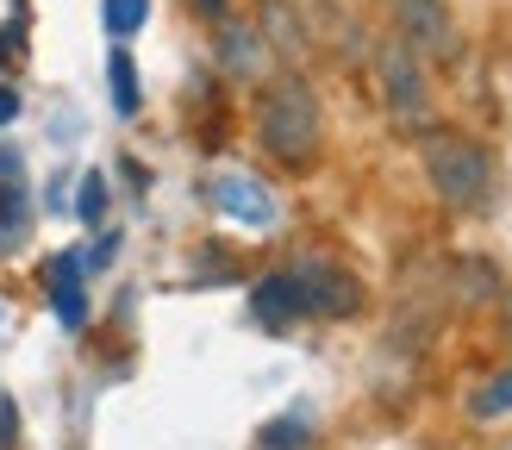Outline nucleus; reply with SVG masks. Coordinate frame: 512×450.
<instances>
[{"label": "nucleus", "mask_w": 512, "mask_h": 450, "mask_svg": "<svg viewBox=\"0 0 512 450\" xmlns=\"http://www.w3.org/2000/svg\"><path fill=\"white\" fill-rule=\"evenodd\" d=\"M419 163H425L431 194H438L450 213H488L494 207L500 169H494V157H488V144H481V138L438 125V132L419 138Z\"/></svg>", "instance_id": "f257e3e1"}, {"label": "nucleus", "mask_w": 512, "mask_h": 450, "mask_svg": "<svg viewBox=\"0 0 512 450\" xmlns=\"http://www.w3.org/2000/svg\"><path fill=\"white\" fill-rule=\"evenodd\" d=\"M256 144L269 150L281 169H313L325 150V113L319 94L300 82V75H275L256 100Z\"/></svg>", "instance_id": "f03ea898"}, {"label": "nucleus", "mask_w": 512, "mask_h": 450, "mask_svg": "<svg viewBox=\"0 0 512 450\" xmlns=\"http://www.w3.org/2000/svg\"><path fill=\"white\" fill-rule=\"evenodd\" d=\"M375 88H381V107H388L400 125H425V113H431L425 57H419V50H406L394 32L375 44Z\"/></svg>", "instance_id": "7ed1b4c3"}, {"label": "nucleus", "mask_w": 512, "mask_h": 450, "mask_svg": "<svg viewBox=\"0 0 512 450\" xmlns=\"http://www.w3.org/2000/svg\"><path fill=\"white\" fill-rule=\"evenodd\" d=\"M394 38L406 50H419L425 63H450L463 38H456V13L444 0H394Z\"/></svg>", "instance_id": "20e7f679"}, {"label": "nucleus", "mask_w": 512, "mask_h": 450, "mask_svg": "<svg viewBox=\"0 0 512 450\" xmlns=\"http://www.w3.org/2000/svg\"><path fill=\"white\" fill-rule=\"evenodd\" d=\"M288 269H294V282H300L306 319H344V313L363 307V282H356L350 269L325 263V257H300V263H288Z\"/></svg>", "instance_id": "39448f33"}, {"label": "nucleus", "mask_w": 512, "mask_h": 450, "mask_svg": "<svg viewBox=\"0 0 512 450\" xmlns=\"http://www.w3.org/2000/svg\"><path fill=\"white\" fill-rule=\"evenodd\" d=\"M207 200H213V213H225L232 225H250V232H263V225H275V194L256 182L250 169H219L213 182H207Z\"/></svg>", "instance_id": "423d86ee"}, {"label": "nucleus", "mask_w": 512, "mask_h": 450, "mask_svg": "<svg viewBox=\"0 0 512 450\" xmlns=\"http://www.w3.org/2000/svg\"><path fill=\"white\" fill-rule=\"evenodd\" d=\"M44 288H50L57 319L69 325V332H82L88 325V288H82V257H75V250H63V257L44 263Z\"/></svg>", "instance_id": "0eeeda50"}, {"label": "nucleus", "mask_w": 512, "mask_h": 450, "mask_svg": "<svg viewBox=\"0 0 512 450\" xmlns=\"http://www.w3.org/2000/svg\"><path fill=\"white\" fill-rule=\"evenodd\" d=\"M250 313L263 319V325H294V319H306V300H300V282H294V269H275V275H263V282L250 288Z\"/></svg>", "instance_id": "6e6552de"}, {"label": "nucleus", "mask_w": 512, "mask_h": 450, "mask_svg": "<svg viewBox=\"0 0 512 450\" xmlns=\"http://www.w3.org/2000/svg\"><path fill=\"white\" fill-rule=\"evenodd\" d=\"M219 57L232 75H250L256 63H263V38L250 32V25H232V19H219Z\"/></svg>", "instance_id": "1a4fd4ad"}, {"label": "nucleus", "mask_w": 512, "mask_h": 450, "mask_svg": "<svg viewBox=\"0 0 512 450\" xmlns=\"http://www.w3.org/2000/svg\"><path fill=\"white\" fill-rule=\"evenodd\" d=\"M512 413V369L488 375L475 394H469V419H506Z\"/></svg>", "instance_id": "9d476101"}, {"label": "nucleus", "mask_w": 512, "mask_h": 450, "mask_svg": "<svg viewBox=\"0 0 512 450\" xmlns=\"http://www.w3.org/2000/svg\"><path fill=\"white\" fill-rule=\"evenodd\" d=\"M107 75H113V107L132 119L138 107H144V94H138V69H132V57L125 50H113V63H107Z\"/></svg>", "instance_id": "9b49d317"}, {"label": "nucleus", "mask_w": 512, "mask_h": 450, "mask_svg": "<svg viewBox=\"0 0 512 450\" xmlns=\"http://www.w3.org/2000/svg\"><path fill=\"white\" fill-rule=\"evenodd\" d=\"M25 219H32V200H25V188L0 182V244H13L25 232Z\"/></svg>", "instance_id": "f8f14e48"}, {"label": "nucleus", "mask_w": 512, "mask_h": 450, "mask_svg": "<svg viewBox=\"0 0 512 450\" xmlns=\"http://www.w3.org/2000/svg\"><path fill=\"white\" fill-rule=\"evenodd\" d=\"M256 450H313V438H306L300 419H269V425H263V444H256Z\"/></svg>", "instance_id": "ddd939ff"}, {"label": "nucleus", "mask_w": 512, "mask_h": 450, "mask_svg": "<svg viewBox=\"0 0 512 450\" xmlns=\"http://www.w3.org/2000/svg\"><path fill=\"white\" fill-rule=\"evenodd\" d=\"M144 19H150V0H107V32L113 38H132Z\"/></svg>", "instance_id": "4468645a"}, {"label": "nucleus", "mask_w": 512, "mask_h": 450, "mask_svg": "<svg viewBox=\"0 0 512 450\" xmlns=\"http://www.w3.org/2000/svg\"><path fill=\"white\" fill-rule=\"evenodd\" d=\"M75 213H82L88 225L107 213V182H100V175H88V182H82V200H75Z\"/></svg>", "instance_id": "2eb2a0df"}, {"label": "nucleus", "mask_w": 512, "mask_h": 450, "mask_svg": "<svg viewBox=\"0 0 512 450\" xmlns=\"http://www.w3.org/2000/svg\"><path fill=\"white\" fill-rule=\"evenodd\" d=\"M0 450H13V400L0 394Z\"/></svg>", "instance_id": "dca6fc26"}, {"label": "nucleus", "mask_w": 512, "mask_h": 450, "mask_svg": "<svg viewBox=\"0 0 512 450\" xmlns=\"http://www.w3.org/2000/svg\"><path fill=\"white\" fill-rule=\"evenodd\" d=\"M13 113H19V94H13V88H0V125H7Z\"/></svg>", "instance_id": "f3484780"}, {"label": "nucleus", "mask_w": 512, "mask_h": 450, "mask_svg": "<svg viewBox=\"0 0 512 450\" xmlns=\"http://www.w3.org/2000/svg\"><path fill=\"white\" fill-rule=\"evenodd\" d=\"M506 332H512V288H506Z\"/></svg>", "instance_id": "a211bd4d"}, {"label": "nucleus", "mask_w": 512, "mask_h": 450, "mask_svg": "<svg viewBox=\"0 0 512 450\" xmlns=\"http://www.w3.org/2000/svg\"><path fill=\"white\" fill-rule=\"evenodd\" d=\"M7 44H13V32H0V50H7Z\"/></svg>", "instance_id": "6ab92c4d"}]
</instances>
